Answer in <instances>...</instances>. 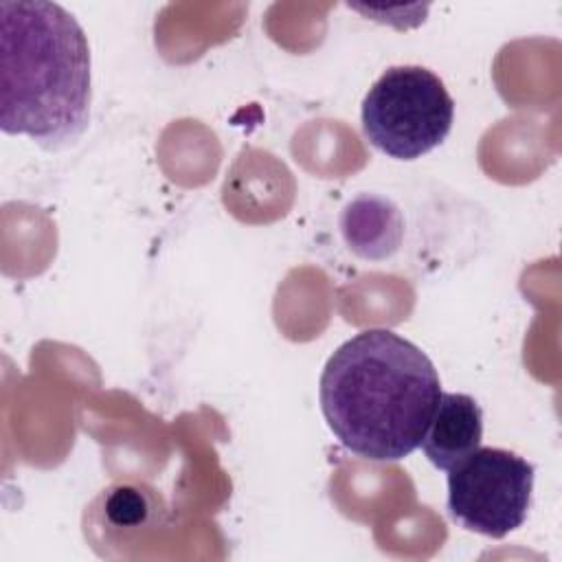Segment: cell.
Returning <instances> with one entry per match:
<instances>
[{
  "instance_id": "obj_3",
  "label": "cell",
  "mask_w": 562,
  "mask_h": 562,
  "mask_svg": "<svg viewBox=\"0 0 562 562\" xmlns=\"http://www.w3.org/2000/svg\"><path fill=\"white\" fill-rule=\"evenodd\" d=\"M454 101L443 81L424 66H391L362 99L367 140L397 160H415L446 140Z\"/></svg>"
},
{
  "instance_id": "obj_6",
  "label": "cell",
  "mask_w": 562,
  "mask_h": 562,
  "mask_svg": "<svg viewBox=\"0 0 562 562\" xmlns=\"http://www.w3.org/2000/svg\"><path fill=\"white\" fill-rule=\"evenodd\" d=\"M340 233L353 255L382 261L397 252L404 237V220L389 198L360 193L342 209Z\"/></svg>"
},
{
  "instance_id": "obj_1",
  "label": "cell",
  "mask_w": 562,
  "mask_h": 562,
  "mask_svg": "<svg viewBox=\"0 0 562 562\" xmlns=\"http://www.w3.org/2000/svg\"><path fill=\"white\" fill-rule=\"evenodd\" d=\"M318 386L329 430L369 461L415 452L441 395L432 360L391 329H364L342 342L325 362Z\"/></svg>"
},
{
  "instance_id": "obj_2",
  "label": "cell",
  "mask_w": 562,
  "mask_h": 562,
  "mask_svg": "<svg viewBox=\"0 0 562 562\" xmlns=\"http://www.w3.org/2000/svg\"><path fill=\"white\" fill-rule=\"evenodd\" d=\"M90 103V46L75 15L46 0L0 2V127L59 149L86 132Z\"/></svg>"
},
{
  "instance_id": "obj_5",
  "label": "cell",
  "mask_w": 562,
  "mask_h": 562,
  "mask_svg": "<svg viewBox=\"0 0 562 562\" xmlns=\"http://www.w3.org/2000/svg\"><path fill=\"white\" fill-rule=\"evenodd\" d=\"M483 439V411L472 395L441 393L422 439L426 459L437 470H452L472 454Z\"/></svg>"
},
{
  "instance_id": "obj_4",
  "label": "cell",
  "mask_w": 562,
  "mask_h": 562,
  "mask_svg": "<svg viewBox=\"0 0 562 562\" xmlns=\"http://www.w3.org/2000/svg\"><path fill=\"white\" fill-rule=\"evenodd\" d=\"M536 468L505 448H476L448 470V514L468 531L505 538L529 512Z\"/></svg>"
}]
</instances>
